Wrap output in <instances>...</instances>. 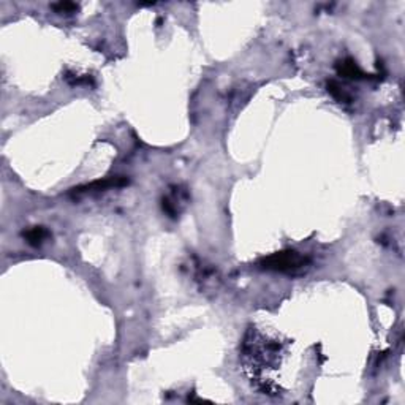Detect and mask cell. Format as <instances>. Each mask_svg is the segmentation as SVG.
Wrapping results in <instances>:
<instances>
[{
    "label": "cell",
    "mask_w": 405,
    "mask_h": 405,
    "mask_svg": "<svg viewBox=\"0 0 405 405\" xmlns=\"http://www.w3.org/2000/svg\"><path fill=\"white\" fill-rule=\"evenodd\" d=\"M46 236H48V231L45 228H40V227L32 228L30 231L26 233L27 242H29V244H32V246H40L45 241Z\"/></svg>",
    "instance_id": "4"
},
{
    "label": "cell",
    "mask_w": 405,
    "mask_h": 405,
    "mask_svg": "<svg viewBox=\"0 0 405 405\" xmlns=\"http://www.w3.org/2000/svg\"><path fill=\"white\" fill-rule=\"evenodd\" d=\"M339 73L342 76H345V78H352V79H361V78H366V75H364L359 67L356 65V62H353L352 59H347V60H343L342 64H339L337 67Z\"/></svg>",
    "instance_id": "3"
},
{
    "label": "cell",
    "mask_w": 405,
    "mask_h": 405,
    "mask_svg": "<svg viewBox=\"0 0 405 405\" xmlns=\"http://www.w3.org/2000/svg\"><path fill=\"white\" fill-rule=\"evenodd\" d=\"M328 90H329V92H331V94H333V95L337 98V100H340V101H347V103L350 101V97H348L345 92H343V90H342V89H340V87L336 84V83H328Z\"/></svg>",
    "instance_id": "5"
},
{
    "label": "cell",
    "mask_w": 405,
    "mask_h": 405,
    "mask_svg": "<svg viewBox=\"0 0 405 405\" xmlns=\"http://www.w3.org/2000/svg\"><path fill=\"white\" fill-rule=\"evenodd\" d=\"M125 184H127L125 177H108V179H103V180H101V179L95 180V182H92V184H87V186H83V187H78L73 192L76 195L94 193V192H105L109 187H120V186H125Z\"/></svg>",
    "instance_id": "2"
},
{
    "label": "cell",
    "mask_w": 405,
    "mask_h": 405,
    "mask_svg": "<svg viewBox=\"0 0 405 405\" xmlns=\"http://www.w3.org/2000/svg\"><path fill=\"white\" fill-rule=\"evenodd\" d=\"M52 8L57 13H73V11L78 10V5L76 4H70V2H64V4H59V5H52Z\"/></svg>",
    "instance_id": "6"
},
{
    "label": "cell",
    "mask_w": 405,
    "mask_h": 405,
    "mask_svg": "<svg viewBox=\"0 0 405 405\" xmlns=\"http://www.w3.org/2000/svg\"><path fill=\"white\" fill-rule=\"evenodd\" d=\"M309 260L306 256L299 255L298 252L288 250V252H280L274 253L268 258H263L260 261V266L263 269L269 271H280V272H298L302 271L307 266Z\"/></svg>",
    "instance_id": "1"
}]
</instances>
